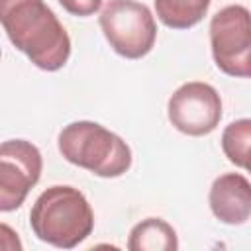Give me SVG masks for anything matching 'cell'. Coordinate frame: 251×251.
Returning <instances> with one entry per match:
<instances>
[{"mask_svg": "<svg viewBox=\"0 0 251 251\" xmlns=\"http://www.w3.org/2000/svg\"><path fill=\"white\" fill-rule=\"evenodd\" d=\"M0 20L8 39L35 67L57 71L67 63L69 33L43 0H0Z\"/></svg>", "mask_w": 251, "mask_h": 251, "instance_id": "cell-1", "label": "cell"}, {"mask_svg": "<svg viewBox=\"0 0 251 251\" xmlns=\"http://www.w3.org/2000/svg\"><path fill=\"white\" fill-rule=\"evenodd\" d=\"M29 224L41 241L73 249L92 233L94 214L80 190L57 184L39 194L29 212Z\"/></svg>", "mask_w": 251, "mask_h": 251, "instance_id": "cell-2", "label": "cell"}, {"mask_svg": "<svg viewBox=\"0 0 251 251\" xmlns=\"http://www.w3.org/2000/svg\"><path fill=\"white\" fill-rule=\"evenodd\" d=\"M61 155L82 169L106 178L124 175L131 167L127 143L96 122H73L59 133Z\"/></svg>", "mask_w": 251, "mask_h": 251, "instance_id": "cell-3", "label": "cell"}, {"mask_svg": "<svg viewBox=\"0 0 251 251\" xmlns=\"http://www.w3.org/2000/svg\"><path fill=\"white\" fill-rule=\"evenodd\" d=\"M100 27L110 47L126 59L147 55L157 37L151 10L135 0H110L100 12Z\"/></svg>", "mask_w": 251, "mask_h": 251, "instance_id": "cell-4", "label": "cell"}, {"mask_svg": "<svg viewBox=\"0 0 251 251\" xmlns=\"http://www.w3.org/2000/svg\"><path fill=\"white\" fill-rule=\"evenodd\" d=\"M210 43L220 71L251 78V12L245 6H226L212 18Z\"/></svg>", "mask_w": 251, "mask_h": 251, "instance_id": "cell-5", "label": "cell"}, {"mask_svg": "<svg viewBox=\"0 0 251 251\" xmlns=\"http://www.w3.org/2000/svg\"><path fill=\"white\" fill-rule=\"evenodd\" d=\"M41 176V153L25 139H10L0 147V210L22 206Z\"/></svg>", "mask_w": 251, "mask_h": 251, "instance_id": "cell-6", "label": "cell"}, {"mask_svg": "<svg viewBox=\"0 0 251 251\" xmlns=\"http://www.w3.org/2000/svg\"><path fill=\"white\" fill-rule=\"evenodd\" d=\"M222 118V100L214 86L206 82H186L169 98V120L186 135H206L214 131Z\"/></svg>", "mask_w": 251, "mask_h": 251, "instance_id": "cell-7", "label": "cell"}, {"mask_svg": "<svg viewBox=\"0 0 251 251\" xmlns=\"http://www.w3.org/2000/svg\"><path fill=\"white\" fill-rule=\"evenodd\" d=\"M212 214L229 226H239L251 218V182L239 173H226L210 188Z\"/></svg>", "mask_w": 251, "mask_h": 251, "instance_id": "cell-8", "label": "cell"}, {"mask_svg": "<svg viewBox=\"0 0 251 251\" xmlns=\"http://www.w3.org/2000/svg\"><path fill=\"white\" fill-rule=\"evenodd\" d=\"M176 231L161 218H147L131 227L127 249L131 251H175Z\"/></svg>", "mask_w": 251, "mask_h": 251, "instance_id": "cell-9", "label": "cell"}, {"mask_svg": "<svg viewBox=\"0 0 251 251\" xmlns=\"http://www.w3.org/2000/svg\"><path fill=\"white\" fill-rule=\"evenodd\" d=\"M212 0H155L157 18L173 29L196 25L208 12Z\"/></svg>", "mask_w": 251, "mask_h": 251, "instance_id": "cell-10", "label": "cell"}, {"mask_svg": "<svg viewBox=\"0 0 251 251\" xmlns=\"http://www.w3.org/2000/svg\"><path fill=\"white\" fill-rule=\"evenodd\" d=\"M222 149L233 165L245 169L251 157V120L249 118L235 120L224 129Z\"/></svg>", "mask_w": 251, "mask_h": 251, "instance_id": "cell-11", "label": "cell"}, {"mask_svg": "<svg viewBox=\"0 0 251 251\" xmlns=\"http://www.w3.org/2000/svg\"><path fill=\"white\" fill-rule=\"evenodd\" d=\"M59 4L73 16H92L100 10L102 0H59Z\"/></svg>", "mask_w": 251, "mask_h": 251, "instance_id": "cell-12", "label": "cell"}, {"mask_svg": "<svg viewBox=\"0 0 251 251\" xmlns=\"http://www.w3.org/2000/svg\"><path fill=\"white\" fill-rule=\"evenodd\" d=\"M245 169L251 173V157H249V161H247V165H245Z\"/></svg>", "mask_w": 251, "mask_h": 251, "instance_id": "cell-13", "label": "cell"}]
</instances>
